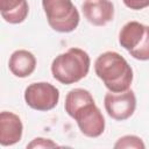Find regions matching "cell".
<instances>
[{
  "label": "cell",
  "instance_id": "6da1fadb",
  "mask_svg": "<svg viewBox=\"0 0 149 149\" xmlns=\"http://www.w3.org/2000/svg\"><path fill=\"white\" fill-rule=\"evenodd\" d=\"M94 71L106 88L114 93L129 90L134 77L132 66L116 51L99 55L94 62Z\"/></svg>",
  "mask_w": 149,
  "mask_h": 149
},
{
  "label": "cell",
  "instance_id": "7a4b0ae2",
  "mask_svg": "<svg viewBox=\"0 0 149 149\" xmlns=\"http://www.w3.org/2000/svg\"><path fill=\"white\" fill-rule=\"evenodd\" d=\"M91 59L88 54L80 48H70L56 56L51 63L52 77L64 85L78 83L90 71Z\"/></svg>",
  "mask_w": 149,
  "mask_h": 149
},
{
  "label": "cell",
  "instance_id": "3957f363",
  "mask_svg": "<svg viewBox=\"0 0 149 149\" xmlns=\"http://www.w3.org/2000/svg\"><path fill=\"white\" fill-rule=\"evenodd\" d=\"M48 24L57 33H71L79 24V12L71 0H42Z\"/></svg>",
  "mask_w": 149,
  "mask_h": 149
},
{
  "label": "cell",
  "instance_id": "277c9868",
  "mask_svg": "<svg viewBox=\"0 0 149 149\" xmlns=\"http://www.w3.org/2000/svg\"><path fill=\"white\" fill-rule=\"evenodd\" d=\"M58 100L59 91L50 83H31L24 90V101L30 108L35 111H50L57 106Z\"/></svg>",
  "mask_w": 149,
  "mask_h": 149
},
{
  "label": "cell",
  "instance_id": "5b68a950",
  "mask_svg": "<svg viewBox=\"0 0 149 149\" xmlns=\"http://www.w3.org/2000/svg\"><path fill=\"white\" fill-rule=\"evenodd\" d=\"M104 106L107 114L112 119L116 121L127 120L134 114L136 108L135 93L132 90H127L119 93L109 91L105 94Z\"/></svg>",
  "mask_w": 149,
  "mask_h": 149
},
{
  "label": "cell",
  "instance_id": "8992f818",
  "mask_svg": "<svg viewBox=\"0 0 149 149\" xmlns=\"http://www.w3.org/2000/svg\"><path fill=\"white\" fill-rule=\"evenodd\" d=\"M72 119L76 120L79 130L87 137H98L105 130V118L94 101L80 107Z\"/></svg>",
  "mask_w": 149,
  "mask_h": 149
},
{
  "label": "cell",
  "instance_id": "52a82bcc",
  "mask_svg": "<svg viewBox=\"0 0 149 149\" xmlns=\"http://www.w3.org/2000/svg\"><path fill=\"white\" fill-rule=\"evenodd\" d=\"M85 19L93 26H105L114 17V5L111 0H85L81 5Z\"/></svg>",
  "mask_w": 149,
  "mask_h": 149
},
{
  "label": "cell",
  "instance_id": "ba28073f",
  "mask_svg": "<svg viewBox=\"0 0 149 149\" xmlns=\"http://www.w3.org/2000/svg\"><path fill=\"white\" fill-rule=\"evenodd\" d=\"M23 133V125L19 115L3 111L0 113V144L9 147L17 143Z\"/></svg>",
  "mask_w": 149,
  "mask_h": 149
},
{
  "label": "cell",
  "instance_id": "9c48e42d",
  "mask_svg": "<svg viewBox=\"0 0 149 149\" xmlns=\"http://www.w3.org/2000/svg\"><path fill=\"white\" fill-rule=\"evenodd\" d=\"M8 68L15 77H29L36 69V58L30 51L19 49L10 55L8 61Z\"/></svg>",
  "mask_w": 149,
  "mask_h": 149
},
{
  "label": "cell",
  "instance_id": "30bf717a",
  "mask_svg": "<svg viewBox=\"0 0 149 149\" xmlns=\"http://www.w3.org/2000/svg\"><path fill=\"white\" fill-rule=\"evenodd\" d=\"M0 13L6 22L19 24L27 19L29 6L27 0H0Z\"/></svg>",
  "mask_w": 149,
  "mask_h": 149
},
{
  "label": "cell",
  "instance_id": "8fae6325",
  "mask_svg": "<svg viewBox=\"0 0 149 149\" xmlns=\"http://www.w3.org/2000/svg\"><path fill=\"white\" fill-rule=\"evenodd\" d=\"M147 26L137 21L127 22L119 33V43L128 52L134 50L142 41Z\"/></svg>",
  "mask_w": 149,
  "mask_h": 149
},
{
  "label": "cell",
  "instance_id": "7c38bea8",
  "mask_svg": "<svg viewBox=\"0 0 149 149\" xmlns=\"http://www.w3.org/2000/svg\"><path fill=\"white\" fill-rule=\"evenodd\" d=\"M94 101L92 94L90 91L85 90V88H72L71 91L68 92L66 97H65V102H64V108L65 112L68 113L69 116H73L74 113L83 107L84 105Z\"/></svg>",
  "mask_w": 149,
  "mask_h": 149
},
{
  "label": "cell",
  "instance_id": "4fadbf2b",
  "mask_svg": "<svg viewBox=\"0 0 149 149\" xmlns=\"http://www.w3.org/2000/svg\"><path fill=\"white\" fill-rule=\"evenodd\" d=\"M129 54L133 58L137 61H149V26H147L146 34L140 44Z\"/></svg>",
  "mask_w": 149,
  "mask_h": 149
},
{
  "label": "cell",
  "instance_id": "5bb4252c",
  "mask_svg": "<svg viewBox=\"0 0 149 149\" xmlns=\"http://www.w3.org/2000/svg\"><path fill=\"white\" fill-rule=\"evenodd\" d=\"M115 149H122V148H135V149H144L146 146L142 141L141 137L136 136V135H125L122 137H120L115 144H114Z\"/></svg>",
  "mask_w": 149,
  "mask_h": 149
},
{
  "label": "cell",
  "instance_id": "9a60e30c",
  "mask_svg": "<svg viewBox=\"0 0 149 149\" xmlns=\"http://www.w3.org/2000/svg\"><path fill=\"white\" fill-rule=\"evenodd\" d=\"M58 144L54 142L50 139H44V137H36L30 143L27 144V148L29 149H40V148H56Z\"/></svg>",
  "mask_w": 149,
  "mask_h": 149
},
{
  "label": "cell",
  "instance_id": "2e32d148",
  "mask_svg": "<svg viewBox=\"0 0 149 149\" xmlns=\"http://www.w3.org/2000/svg\"><path fill=\"white\" fill-rule=\"evenodd\" d=\"M125 6L133 10H141L149 7V0H122Z\"/></svg>",
  "mask_w": 149,
  "mask_h": 149
}]
</instances>
